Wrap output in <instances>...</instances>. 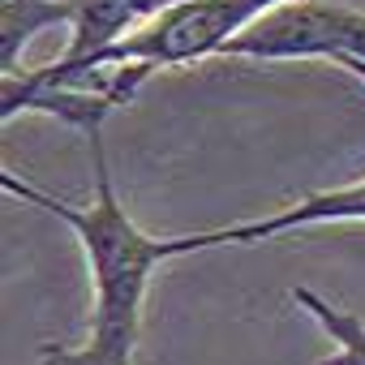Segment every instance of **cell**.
I'll list each match as a JSON object with an SVG mask.
<instances>
[{
    "label": "cell",
    "mask_w": 365,
    "mask_h": 365,
    "mask_svg": "<svg viewBox=\"0 0 365 365\" xmlns=\"http://www.w3.org/2000/svg\"><path fill=\"white\" fill-rule=\"evenodd\" d=\"M292 301L327 331V339L335 344V352L322 361V365H365V322L344 314L339 305H331L327 297H318L314 288H297Z\"/></svg>",
    "instance_id": "obj_8"
},
{
    "label": "cell",
    "mask_w": 365,
    "mask_h": 365,
    "mask_svg": "<svg viewBox=\"0 0 365 365\" xmlns=\"http://www.w3.org/2000/svg\"><path fill=\"white\" fill-rule=\"evenodd\" d=\"M73 5V35L69 48L61 52L65 61H82L95 56L112 43H120L125 35H133L138 26H146V0H69Z\"/></svg>",
    "instance_id": "obj_6"
},
{
    "label": "cell",
    "mask_w": 365,
    "mask_h": 365,
    "mask_svg": "<svg viewBox=\"0 0 365 365\" xmlns=\"http://www.w3.org/2000/svg\"><path fill=\"white\" fill-rule=\"evenodd\" d=\"M339 69H348L352 78H361V82H365V65H356V61H348V65H339Z\"/></svg>",
    "instance_id": "obj_9"
},
{
    "label": "cell",
    "mask_w": 365,
    "mask_h": 365,
    "mask_svg": "<svg viewBox=\"0 0 365 365\" xmlns=\"http://www.w3.org/2000/svg\"><path fill=\"white\" fill-rule=\"evenodd\" d=\"M150 73L142 65H86V61H52L39 69L0 73V116L14 120L18 112L56 116L86 138L103 129L108 112L129 103Z\"/></svg>",
    "instance_id": "obj_3"
},
{
    "label": "cell",
    "mask_w": 365,
    "mask_h": 365,
    "mask_svg": "<svg viewBox=\"0 0 365 365\" xmlns=\"http://www.w3.org/2000/svg\"><path fill=\"white\" fill-rule=\"evenodd\" d=\"M309 224H365V176L352 185H335L322 194H309L267 220H245L232 228H215V232H190L180 237V258L185 254H202V250H220V245H258L271 241L279 232L292 228H309Z\"/></svg>",
    "instance_id": "obj_5"
},
{
    "label": "cell",
    "mask_w": 365,
    "mask_h": 365,
    "mask_svg": "<svg viewBox=\"0 0 365 365\" xmlns=\"http://www.w3.org/2000/svg\"><path fill=\"white\" fill-rule=\"evenodd\" d=\"M224 56L250 61H309L327 56L335 65H365V14L327 5V0H288L262 22H254Z\"/></svg>",
    "instance_id": "obj_4"
},
{
    "label": "cell",
    "mask_w": 365,
    "mask_h": 365,
    "mask_svg": "<svg viewBox=\"0 0 365 365\" xmlns=\"http://www.w3.org/2000/svg\"><path fill=\"white\" fill-rule=\"evenodd\" d=\"M279 5H288V0H180V5L155 14L133 35H125L120 43L82 61L86 65H142L146 73L194 65L202 56H224L228 43H237L254 22H262Z\"/></svg>",
    "instance_id": "obj_2"
},
{
    "label": "cell",
    "mask_w": 365,
    "mask_h": 365,
    "mask_svg": "<svg viewBox=\"0 0 365 365\" xmlns=\"http://www.w3.org/2000/svg\"><path fill=\"white\" fill-rule=\"evenodd\" d=\"M56 22H73L69 0H0V73H18L26 43Z\"/></svg>",
    "instance_id": "obj_7"
},
{
    "label": "cell",
    "mask_w": 365,
    "mask_h": 365,
    "mask_svg": "<svg viewBox=\"0 0 365 365\" xmlns=\"http://www.w3.org/2000/svg\"><path fill=\"white\" fill-rule=\"evenodd\" d=\"M91 159H95V198L91 207H73L18 172H0V190L43 207L56 215L82 245L86 271L95 284V305H91V331L82 348H39V365H133L138 335H142V305L146 288L159 262L180 258V237H150L142 232L129 211L116 198L112 168L103 155V133H91Z\"/></svg>",
    "instance_id": "obj_1"
}]
</instances>
